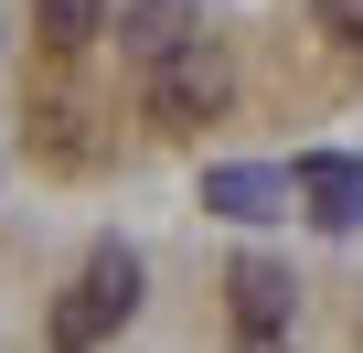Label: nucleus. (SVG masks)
Here are the masks:
<instances>
[{
	"instance_id": "nucleus-1",
	"label": "nucleus",
	"mask_w": 363,
	"mask_h": 353,
	"mask_svg": "<svg viewBox=\"0 0 363 353\" xmlns=\"http://www.w3.org/2000/svg\"><path fill=\"white\" fill-rule=\"evenodd\" d=\"M128 310H139V257H128V246H96V268H86V278L54 300L43 342H54V353H96V342H107Z\"/></svg>"
},
{
	"instance_id": "nucleus-2",
	"label": "nucleus",
	"mask_w": 363,
	"mask_h": 353,
	"mask_svg": "<svg viewBox=\"0 0 363 353\" xmlns=\"http://www.w3.org/2000/svg\"><path fill=\"white\" fill-rule=\"evenodd\" d=\"M225 97H235V65H225L203 33L150 65V118H160V129H203V118H225Z\"/></svg>"
},
{
	"instance_id": "nucleus-3",
	"label": "nucleus",
	"mask_w": 363,
	"mask_h": 353,
	"mask_svg": "<svg viewBox=\"0 0 363 353\" xmlns=\"http://www.w3.org/2000/svg\"><path fill=\"white\" fill-rule=\"evenodd\" d=\"M193 22H203V0H128V11H118V54L160 65V54L193 43Z\"/></svg>"
},
{
	"instance_id": "nucleus-4",
	"label": "nucleus",
	"mask_w": 363,
	"mask_h": 353,
	"mask_svg": "<svg viewBox=\"0 0 363 353\" xmlns=\"http://www.w3.org/2000/svg\"><path fill=\"white\" fill-rule=\"evenodd\" d=\"M299 193H310V214H320V225H363V161L310 150V161H299Z\"/></svg>"
},
{
	"instance_id": "nucleus-5",
	"label": "nucleus",
	"mask_w": 363,
	"mask_h": 353,
	"mask_svg": "<svg viewBox=\"0 0 363 353\" xmlns=\"http://www.w3.org/2000/svg\"><path fill=\"white\" fill-rule=\"evenodd\" d=\"M225 289H235V332H289V300H299V289H289V268L235 257V278H225Z\"/></svg>"
},
{
	"instance_id": "nucleus-6",
	"label": "nucleus",
	"mask_w": 363,
	"mask_h": 353,
	"mask_svg": "<svg viewBox=\"0 0 363 353\" xmlns=\"http://www.w3.org/2000/svg\"><path fill=\"white\" fill-rule=\"evenodd\" d=\"M203 204L257 225V214H289V171H203Z\"/></svg>"
},
{
	"instance_id": "nucleus-7",
	"label": "nucleus",
	"mask_w": 363,
	"mask_h": 353,
	"mask_svg": "<svg viewBox=\"0 0 363 353\" xmlns=\"http://www.w3.org/2000/svg\"><path fill=\"white\" fill-rule=\"evenodd\" d=\"M33 22H43L54 43H96V33H107V0H33Z\"/></svg>"
},
{
	"instance_id": "nucleus-8",
	"label": "nucleus",
	"mask_w": 363,
	"mask_h": 353,
	"mask_svg": "<svg viewBox=\"0 0 363 353\" xmlns=\"http://www.w3.org/2000/svg\"><path fill=\"white\" fill-rule=\"evenodd\" d=\"M320 22H331L342 43H363V0H320Z\"/></svg>"
},
{
	"instance_id": "nucleus-9",
	"label": "nucleus",
	"mask_w": 363,
	"mask_h": 353,
	"mask_svg": "<svg viewBox=\"0 0 363 353\" xmlns=\"http://www.w3.org/2000/svg\"><path fill=\"white\" fill-rule=\"evenodd\" d=\"M235 353H289V332H235Z\"/></svg>"
}]
</instances>
